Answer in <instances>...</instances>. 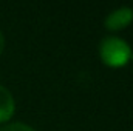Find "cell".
I'll return each instance as SVG.
<instances>
[{
    "mask_svg": "<svg viewBox=\"0 0 133 131\" xmlns=\"http://www.w3.org/2000/svg\"><path fill=\"white\" fill-rule=\"evenodd\" d=\"M14 110H16V103L12 94L3 85H0V123L9 120L14 114Z\"/></svg>",
    "mask_w": 133,
    "mask_h": 131,
    "instance_id": "3957f363",
    "label": "cell"
},
{
    "mask_svg": "<svg viewBox=\"0 0 133 131\" xmlns=\"http://www.w3.org/2000/svg\"><path fill=\"white\" fill-rule=\"evenodd\" d=\"M3 49H5V37H3L2 31H0V54L3 53Z\"/></svg>",
    "mask_w": 133,
    "mask_h": 131,
    "instance_id": "5b68a950",
    "label": "cell"
},
{
    "mask_svg": "<svg viewBox=\"0 0 133 131\" xmlns=\"http://www.w3.org/2000/svg\"><path fill=\"white\" fill-rule=\"evenodd\" d=\"M0 131H34L31 127L22 123V122H16V123H8L3 128H0Z\"/></svg>",
    "mask_w": 133,
    "mask_h": 131,
    "instance_id": "277c9868",
    "label": "cell"
},
{
    "mask_svg": "<svg viewBox=\"0 0 133 131\" xmlns=\"http://www.w3.org/2000/svg\"><path fill=\"white\" fill-rule=\"evenodd\" d=\"M133 22V8L129 6H121L115 11H111L104 22V26L108 31H119L129 26Z\"/></svg>",
    "mask_w": 133,
    "mask_h": 131,
    "instance_id": "7a4b0ae2",
    "label": "cell"
},
{
    "mask_svg": "<svg viewBox=\"0 0 133 131\" xmlns=\"http://www.w3.org/2000/svg\"><path fill=\"white\" fill-rule=\"evenodd\" d=\"M130 59H132V60H133V51H132V56H130Z\"/></svg>",
    "mask_w": 133,
    "mask_h": 131,
    "instance_id": "8992f818",
    "label": "cell"
},
{
    "mask_svg": "<svg viewBox=\"0 0 133 131\" xmlns=\"http://www.w3.org/2000/svg\"><path fill=\"white\" fill-rule=\"evenodd\" d=\"M99 56L105 65L119 68V66H124L130 60L132 48L125 40L115 37V35H108L101 40Z\"/></svg>",
    "mask_w": 133,
    "mask_h": 131,
    "instance_id": "6da1fadb",
    "label": "cell"
}]
</instances>
